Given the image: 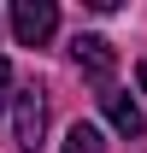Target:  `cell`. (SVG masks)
Segmentation results:
<instances>
[{
	"label": "cell",
	"mask_w": 147,
	"mask_h": 153,
	"mask_svg": "<svg viewBox=\"0 0 147 153\" xmlns=\"http://www.w3.org/2000/svg\"><path fill=\"white\" fill-rule=\"evenodd\" d=\"M12 141L24 153H36L47 141V88L41 82H24L18 94H12Z\"/></svg>",
	"instance_id": "cell-1"
},
{
	"label": "cell",
	"mask_w": 147,
	"mask_h": 153,
	"mask_svg": "<svg viewBox=\"0 0 147 153\" xmlns=\"http://www.w3.org/2000/svg\"><path fill=\"white\" fill-rule=\"evenodd\" d=\"M59 30V6L53 0H12V36L18 47H47Z\"/></svg>",
	"instance_id": "cell-2"
},
{
	"label": "cell",
	"mask_w": 147,
	"mask_h": 153,
	"mask_svg": "<svg viewBox=\"0 0 147 153\" xmlns=\"http://www.w3.org/2000/svg\"><path fill=\"white\" fill-rule=\"evenodd\" d=\"M71 59H76L88 76H94V82H100V88H112L118 53H112V41H106V36H76V41H71Z\"/></svg>",
	"instance_id": "cell-3"
},
{
	"label": "cell",
	"mask_w": 147,
	"mask_h": 153,
	"mask_svg": "<svg viewBox=\"0 0 147 153\" xmlns=\"http://www.w3.org/2000/svg\"><path fill=\"white\" fill-rule=\"evenodd\" d=\"M100 106H106V124L118 135H141L147 130V118H141V106L124 94V88H100Z\"/></svg>",
	"instance_id": "cell-4"
},
{
	"label": "cell",
	"mask_w": 147,
	"mask_h": 153,
	"mask_svg": "<svg viewBox=\"0 0 147 153\" xmlns=\"http://www.w3.org/2000/svg\"><path fill=\"white\" fill-rule=\"evenodd\" d=\"M59 153H106V141H100V130H94V124H71Z\"/></svg>",
	"instance_id": "cell-5"
},
{
	"label": "cell",
	"mask_w": 147,
	"mask_h": 153,
	"mask_svg": "<svg viewBox=\"0 0 147 153\" xmlns=\"http://www.w3.org/2000/svg\"><path fill=\"white\" fill-rule=\"evenodd\" d=\"M6 100H12V65L0 59V112H6Z\"/></svg>",
	"instance_id": "cell-6"
},
{
	"label": "cell",
	"mask_w": 147,
	"mask_h": 153,
	"mask_svg": "<svg viewBox=\"0 0 147 153\" xmlns=\"http://www.w3.org/2000/svg\"><path fill=\"white\" fill-rule=\"evenodd\" d=\"M141 94H147V59H141Z\"/></svg>",
	"instance_id": "cell-7"
}]
</instances>
